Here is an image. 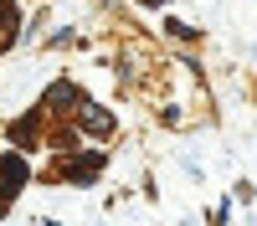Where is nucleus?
Wrapping results in <instances>:
<instances>
[{"label":"nucleus","mask_w":257,"mask_h":226,"mask_svg":"<svg viewBox=\"0 0 257 226\" xmlns=\"http://www.w3.org/2000/svg\"><path fill=\"white\" fill-rule=\"evenodd\" d=\"M82 129H88L93 139H103V134H108V129H113V118H108V113H103V108H93V103H88V98H82Z\"/></svg>","instance_id":"nucleus-1"},{"label":"nucleus","mask_w":257,"mask_h":226,"mask_svg":"<svg viewBox=\"0 0 257 226\" xmlns=\"http://www.w3.org/2000/svg\"><path fill=\"white\" fill-rule=\"evenodd\" d=\"M98 164H103V154H82V159H67V164H62V175H67V180H93Z\"/></svg>","instance_id":"nucleus-2"}]
</instances>
